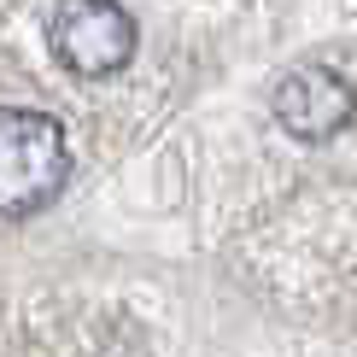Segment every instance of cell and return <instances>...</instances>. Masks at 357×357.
Returning <instances> with one entry per match:
<instances>
[{
	"instance_id": "obj_1",
	"label": "cell",
	"mask_w": 357,
	"mask_h": 357,
	"mask_svg": "<svg viewBox=\"0 0 357 357\" xmlns=\"http://www.w3.org/2000/svg\"><path fill=\"white\" fill-rule=\"evenodd\" d=\"M70 182L65 123L36 106H0V217H36Z\"/></svg>"
},
{
	"instance_id": "obj_2",
	"label": "cell",
	"mask_w": 357,
	"mask_h": 357,
	"mask_svg": "<svg viewBox=\"0 0 357 357\" xmlns=\"http://www.w3.org/2000/svg\"><path fill=\"white\" fill-rule=\"evenodd\" d=\"M47 41H53V59L70 77L94 82V77H112V70H123L135 59L141 29H135L123 0H59Z\"/></svg>"
},
{
	"instance_id": "obj_3",
	"label": "cell",
	"mask_w": 357,
	"mask_h": 357,
	"mask_svg": "<svg viewBox=\"0 0 357 357\" xmlns=\"http://www.w3.org/2000/svg\"><path fill=\"white\" fill-rule=\"evenodd\" d=\"M270 112H275V123L287 129L293 141L322 146L357 117V88H351V77H340L334 65H293L287 77L275 82Z\"/></svg>"
}]
</instances>
